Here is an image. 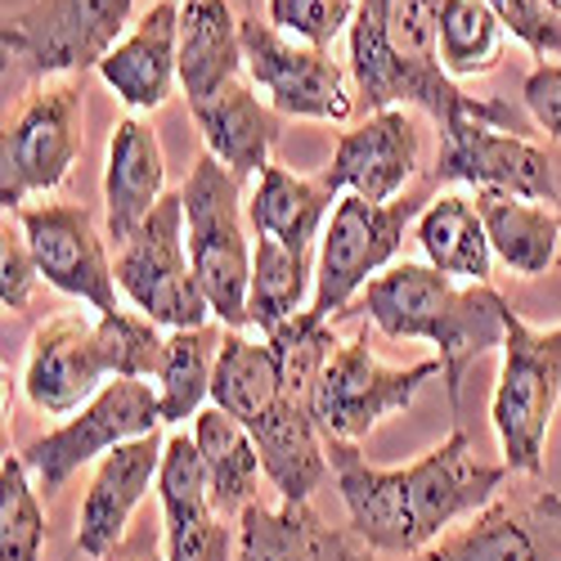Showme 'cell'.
Wrapping results in <instances>:
<instances>
[{
  "instance_id": "1",
  "label": "cell",
  "mask_w": 561,
  "mask_h": 561,
  "mask_svg": "<svg viewBox=\"0 0 561 561\" xmlns=\"http://www.w3.org/2000/svg\"><path fill=\"white\" fill-rule=\"evenodd\" d=\"M329 462L351 512V535L378 557H413L454 522L477 517L512 481L503 462H481L462 423L409 467H373L351 440H329Z\"/></svg>"
},
{
  "instance_id": "2",
  "label": "cell",
  "mask_w": 561,
  "mask_h": 561,
  "mask_svg": "<svg viewBox=\"0 0 561 561\" xmlns=\"http://www.w3.org/2000/svg\"><path fill=\"white\" fill-rule=\"evenodd\" d=\"M351 81L364 113L417 108L440 130L449 122H485L494 130L526 135V113L494 95H467L440 68V0H355Z\"/></svg>"
},
{
  "instance_id": "3",
  "label": "cell",
  "mask_w": 561,
  "mask_h": 561,
  "mask_svg": "<svg viewBox=\"0 0 561 561\" xmlns=\"http://www.w3.org/2000/svg\"><path fill=\"white\" fill-rule=\"evenodd\" d=\"M359 314L391 342H432L449 409L462 404V378L481 355L503 351L507 301L490 284H458L427 261H396L355 301Z\"/></svg>"
},
{
  "instance_id": "4",
  "label": "cell",
  "mask_w": 561,
  "mask_h": 561,
  "mask_svg": "<svg viewBox=\"0 0 561 561\" xmlns=\"http://www.w3.org/2000/svg\"><path fill=\"white\" fill-rule=\"evenodd\" d=\"M211 404L252 432L265 481L278 490L284 503H310L319 481L333 472L329 440L314 423L310 391H297L284 368H278L270 342L225 333L216 378H211Z\"/></svg>"
},
{
  "instance_id": "5",
  "label": "cell",
  "mask_w": 561,
  "mask_h": 561,
  "mask_svg": "<svg viewBox=\"0 0 561 561\" xmlns=\"http://www.w3.org/2000/svg\"><path fill=\"white\" fill-rule=\"evenodd\" d=\"M184 233H190V256L198 288L211 314L229 333L248 329V288H252V243H248V203L243 180L203 153L184 180Z\"/></svg>"
},
{
  "instance_id": "6",
  "label": "cell",
  "mask_w": 561,
  "mask_h": 561,
  "mask_svg": "<svg viewBox=\"0 0 561 561\" xmlns=\"http://www.w3.org/2000/svg\"><path fill=\"white\" fill-rule=\"evenodd\" d=\"M432 198H396V203H368L355 194H342L329 225L319 239V261H314V297L301 310L310 329H329V323L359 301V293L378 278L382 270L396 265V252L413 220L423 216Z\"/></svg>"
},
{
  "instance_id": "7",
  "label": "cell",
  "mask_w": 561,
  "mask_h": 561,
  "mask_svg": "<svg viewBox=\"0 0 561 561\" xmlns=\"http://www.w3.org/2000/svg\"><path fill=\"white\" fill-rule=\"evenodd\" d=\"M135 0H27L0 23V50L27 81L85 77L126 41Z\"/></svg>"
},
{
  "instance_id": "8",
  "label": "cell",
  "mask_w": 561,
  "mask_h": 561,
  "mask_svg": "<svg viewBox=\"0 0 561 561\" xmlns=\"http://www.w3.org/2000/svg\"><path fill=\"white\" fill-rule=\"evenodd\" d=\"M561 404V323L535 329L517 310H507L503 368L490 400V423L512 477H539L548 427Z\"/></svg>"
},
{
  "instance_id": "9",
  "label": "cell",
  "mask_w": 561,
  "mask_h": 561,
  "mask_svg": "<svg viewBox=\"0 0 561 561\" xmlns=\"http://www.w3.org/2000/svg\"><path fill=\"white\" fill-rule=\"evenodd\" d=\"M117 288L158 329H203L211 306L198 288L190 233H184V198L167 194L153 216L117 248Z\"/></svg>"
},
{
  "instance_id": "10",
  "label": "cell",
  "mask_w": 561,
  "mask_h": 561,
  "mask_svg": "<svg viewBox=\"0 0 561 561\" xmlns=\"http://www.w3.org/2000/svg\"><path fill=\"white\" fill-rule=\"evenodd\" d=\"M359 561H561V494L539 477H512L494 503L432 548L413 557H378L364 548Z\"/></svg>"
},
{
  "instance_id": "11",
  "label": "cell",
  "mask_w": 561,
  "mask_h": 561,
  "mask_svg": "<svg viewBox=\"0 0 561 561\" xmlns=\"http://www.w3.org/2000/svg\"><path fill=\"white\" fill-rule=\"evenodd\" d=\"M158 427H162V396L145 378H113L81 413H72L68 423L50 427L45 436H36L19 454L27 462L36 490L50 499L85 462H95L139 436H153Z\"/></svg>"
},
{
  "instance_id": "12",
  "label": "cell",
  "mask_w": 561,
  "mask_h": 561,
  "mask_svg": "<svg viewBox=\"0 0 561 561\" xmlns=\"http://www.w3.org/2000/svg\"><path fill=\"white\" fill-rule=\"evenodd\" d=\"M243 64L248 81L270 100L274 113L301 122H351L355 81L329 50L278 32L261 14H243Z\"/></svg>"
},
{
  "instance_id": "13",
  "label": "cell",
  "mask_w": 561,
  "mask_h": 561,
  "mask_svg": "<svg viewBox=\"0 0 561 561\" xmlns=\"http://www.w3.org/2000/svg\"><path fill=\"white\" fill-rule=\"evenodd\" d=\"M81 153V77L36 85L0 145V207L23 211L27 198L68 180Z\"/></svg>"
},
{
  "instance_id": "14",
  "label": "cell",
  "mask_w": 561,
  "mask_h": 561,
  "mask_svg": "<svg viewBox=\"0 0 561 561\" xmlns=\"http://www.w3.org/2000/svg\"><path fill=\"white\" fill-rule=\"evenodd\" d=\"M440 373V359H423L413 368H387L368 351V337L337 342L333 355L323 359L314 382V423L323 440H359L391 413H404L423 382Z\"/></svg>"
},
{
  "instance_id": "15",
  "label": "cell",
  "mask_w": 561,
  "mask_h": 561,
  "mask_svg": "<svg viewBox=\"0 0 561 561\" xmlns=\"http://www.w3.org/2000/svg\"><path fill=\"white\" fill-rule=\"evenodd\" d=\"M19 229L36 256V270L64 297L85 301L95 314H117V265L95 229V216L81 203H36L19 211Z\"/></svg>"
},
{
  "instance_id": "16",
  "label": "cell",
  "mask_w": 561,
  "mask_h": 561,
  "mask_svg": "<svg viewBox=\"0 0 561 561\" xmlns=\"http://www.w3.org/2000/svg\"><path fill=\"white\" fill-rule=\"evenodd\" d=\"M436 180L467 184L477 194L499 198H526V203H561L552 158L526 135L494 130L485 122H449L440 130V153H436Z\"/></svg>"
},
{
  "instance_id": "17",
  "label": "cell",
  "mask_w": 561,
  "mask_h": 561,
  "mask_svg": "<svg viewBox=\"0 0 561 561\" xmlns=\"http://www.w3.org/2000/svg\"><path fill=\"white\" fill-rule=\"evenodd\" d=\"M113 378V355L100 319L55 314L32 333L23 364V396L45 417H72Z\"/></svg>"
},
{
  "instance_id": "18",
  "label": "cell",
  "mask_w": 561,
  "mask_h": 561,
  "mask_svg": "<svg viewBox=\"0 0 561 561\" xmlns=\"http://www.w3.org/2000/svg\"><path fill=\"white\" fill-rule=\"evenodd\" d=\"M423 167V130H417L409 108H382L368 113L359 126L342 130L333 162L319 171V180L342 198H368V203H396L404 198L409 180Z\"/></svg>"
},
{
  "instance_id": "19",
  "label": "cell",
  "mask_w": 561,
  "mask_h": 561,
  "mask_svg": "<svg viewBox=\"0 0 561 561\" xmlns=\"http://www.w3.org/2000/svg\"><path fill=\"white\" fill-rule=\"evenodd\" d=\"M158 503H162L167 561H233V552H239V526H229L216 512L203 458L190 432L167 436Z\"/></svg>"
},
{
  "instance_id": "20",
  "label": "cell",
  "mask_w": 561,
  "mask_h": 561,
  "mask_svg": "<svg viewBox=\"0 0 561 561\" xmlns=\"http://www.w3.org/2000/svg\"><path fill=\"white\" fill-rule=\"evenodd\" d=\"M162 454H167V440L153 432L130 445H117L113 454L100 458L95 477H90V490L81 499V517H77V552L81 557L104 561L108 552L122 548L135 507L145 503V494L162 477Z\"/></svg>"
},
{
  "instance_id": "21",
  "label": "cell",
  "mask_w": 561,
  "mask_h": 561,
  "mask_svg": "<svg viewBox=\"0 0 561 561\" xmlns=\"http://www.w3.org/2000/svg\"><path fill=\"white\" fill-rule=\"evenodd\" d=\"M95 72L135 117L158 113L171 100V90L180 85V5L175 0H153L139 14L135 32H126V41Z\"/></svg>"
},
{
  "instance_id": "22",
  "label": "cell",
  "mask_w": 561,
  "mask_h": 561,
  "mask_svg": "<svg viewBox=\"0 0 561 561\" xmlns=\"http://www.w3.org/2000/svg\"><path fill=\"white\" fill-rule=\"evenodd\" d=\"M162 184H167V162L158 130L135 113L122 117L108 135V162H104V229L117 248L167 198Z\"/></svg>"
},
{
  "instance_id": "23",
  "label": "cell",
  "mask_w": 561,
  "mask_h": 561,
  "mask_svg": "<svg viewBox=\"0 0 561 561\" xmlns=\"http://www.w3.org/2000/svg\"><path fill=\"white\" fill-rule=\"evenodd\" d=\"M190 113H194V126L203 130L207 153L239 180L261 175L274 162V145L284 139V113H274L270 100L248 77L229 81L220 95H211L207 104H194Z\"/></svg>"
},
{
  "instance_id": "24",
  "label": "cell",
  "mask_w": 561,
  "mask_h": 561,
  "mask_svg": "<svg viewBox=\"0 0 561 561\" xmlns=\"http://www.w3.org/2000/svg\"><path fill=\"white\" fill-rule=\"evenodd\" d=\"M239 77H248L243 19L229 10V0H184L180 5V90L190 108L207 104Z\"/></svg>"
},
{
  "instance_id": "25",
  "label": "cell",
  "mask_w": 561,
  "mask_h": 561,
  "mask_svg": "<svg viewBox=\"0 0 561 561\" xmlns=\"http://www.w3.org/2000/svg\"><path fill=\"white\" fill-rule=\"evenodd\" d=\"M333 207H337V194L319 175H297L288 167L270 162L256 175V190L248 198V225L256 229V239H274L293 256L310 261Z\"/></svg>"
},
{
  "instance_id": "26",
  "label": "cell",
  "mask_w": 561,
  "mask_h": 561,
  "mask_svg": "<svg viewBox=\"0 0 561 561\" xmlns=\"http://www.w3.org/2000/svg\"><path fill=\"white\" fill-rule=\"evenodd\" d=\"M364 543L319 522L310 503H252L239 517L233 561H359Z\"/></svg>"
},
{
  "instance_id": "27",
  "label": "cell",
  "mask_w": 561,
  "mask_h": 561,
  "mask_svg": "<svg viewBox=\"0 0 561 561\" xmlns=\"http://www.w3.org/2000/svg\"><path fill=\"white\" fill-rule=\"evenodd\" d=\"M194 445H198V458H203L216 512L229 526H239L243 512L252 503H261V477H265V462H261V449H256L252 432L239 423V417H229L225 409L207 404L194 417Z\"/></svg>"
},
{
  "instance_id": "28",
  "label": "cell",
  "mask_w": 561,
  "mask_h": 561,
  "mask_svg": "<svg viewBox=\"0 0 561 561\" xmlns=\"http://www.w3.org/2000/svg\"><path fill=\"white\" fill-rule=\"evenodd\" d=\"M413 239L423 248L427 265L458 278V284H490L494 243L477 198L467 194H436L423 216L413 220Z\"/></svg>"
},
{
  "instance_id": "29",
  "label": "cell",
  "mask_w": 561,
  "mask_h": 561,
  "mask_svg": "<svg viewBox=\"0 0 561 561\" xmlns=\"http://www.w3.org/2000/svg\"><path fill=\"white\" fill-rule=\"evenodd\" d=\"M477 207L485 216L494 256L517 274V278H539L552 270L561 252V211L548 203H526V198H499V194H477Z\"/></svg>"
},
{
  "instance_id": "30",
  "label": "cell",
  "mask_w": 561,
  "mask_h": 561,
  "mask_svg": "<svg viewBox=\"0 0 561 561\" xmlns=\"http://www.w3.org/2000/svg\"><path fill=\"white\" fill-rule=\"evenodd\" d=\"M225 323H203V329H175L167 333V355L158 368V396H162V423H190L211 400L216 359L225 346Z\"/></svg>"
},
{
  "instance_id": "31",
  "label": "cell",
  "mask_w": 561,
  "mask_h": 561,
  "mask_svg": "<svg viewBox=\"0 0 561 561\" xmlns=\"http://www.w3.org/2000/svg\"><path fill=\"white\" fill-rule=\"evenodd\" d=\"M314 297L310 261L293 256L284 243L256 239L252 243V288H248V329L261 337L278 333L288 319H297Z\"/></svg>"
},
{
  "instance_id": "32",
  "label": "cell",
  "mask_w": 561,
  "mask_h": 561,
  "mask_svg": "<svg viewBox=\"0 0 561 561\" xmlns=\"http://www.w3.org/2000/svg\"><path fill=\"white\" fill-rule=\"evenodd\" d=\"M503 23L485 0H440V68L462 77H485L503 64Z\"/></svg>"
},
{
  "instance_id": "33",
  "label": "cell",
  "mask_w": 561,
  "mask_h": 561,
  "mask_svg": "<svg viewBox=\"0 0 561 561\" xmlns=\"http://www.w3.org/2000/svg\"><path fill=\"white\" fill-rule=\"evenodd\" d=\"M0 561H41L45 548V507L41 490L27 472L23 454H5L0 462Z\"/></svg>"
},
{
  "instance_id": "34",
  "label": "cell",
  "mask_w": 561,
  "mask_h": 561,
  "mask_svg": "<svg viewBox=\"0 0 561 561\" xmlns=\"http://www.w3.org/2000/svg\"><path fill=\"white\" fill-rule=\"evenodd\" d=\"M100 333L113 355V378H158L162 355H167V333L139 310H117L100 314Z\"/></svg>"
},
{
  "instance_id": "35",
  "label": "cell",
  "mask_w": 561,
  "mask_h": 561,
  "mask_svg": "<svg viewBox=\"0 0 561 561\" xmlns=\"http://www.w3.org/2000/svg\"><path fill=\"white\" fill-rule=\"evenodd\" d=\"M265 19L306 45H329L351 27L355 19V0H265Z\"/></svg>"
},
{
  "instance_id": "36",
  "label": "cell",
  "mask_w": 561,
  "mask_h": 561,
  "mask_svg": "<svg viewBox=\"0 0 561 561\" xmlns=\"http://www.w3.org/2000/svg\"><path fill=\"white\" fill-rule=\"evenodd\" d=\"M494 19L512 41H522L530 55L548 64V55L561 59V14L552 10V0H485Z\"/></svg>"
},
{
  "instance_id": "37",
  "label": "cell",
  "mask_w": 561,
  "mask_h": 561,
  "mask_svg": "<svg viewBox=\"0 0 561 561\" xmlns=\"http://www.w3.org/2000/svg\"><path fill=\"white\" fill-rule=\"evenodd\" d=\"M36 256L23 239V229H10L5 225V239H0V301H5V310H23L36 293Z\"/></svg>"
},
{
  "instance_id": "38",
  "label": "cell",
  "mask_w": 561,
  "mask_h": 561,
  "mask_svg": "<svg viewBox=\"0 0 561 561\" xmlns=\"http://www.w3.org/2000/svg\"><path fill=\"white\" fill-rule=\"evenodd\" d=\"M526 113L530 122L548 135V139H561V59L557 64H539L530 77H526Z\"/></svg>"
},
{
  "instance_id": "39",
  "label": "cell",
  "mask_w": 561,
  "mask_h": 561,
  "mask_svg": "<svg viewBox=\"0 0 561 561\" xmlns=\"http://www.w3.org/2000/svg\"><path fill=\"white\" fill-rule=\"evenodd\" d=\"M104 561H167V552H158L153 535L145 530V535H135V539H122V548L108 552Z\"/></svg>"
},
{
  "instance_id": "40",
  "label": "cell",
  "mask_w": 561,
  "mask_h": 561,
  "mask_svg": "<svg viewBox=\"0 0 561 561\" xmlns=\"http://www.w3.org/2000/svg\"><path fill=\"white\" fill-rule=\"evenodd\" d=\"M552 10H557V14H561V0H552Z\"/></svg>"
}]
</instances>
